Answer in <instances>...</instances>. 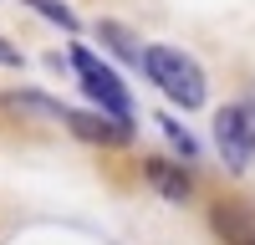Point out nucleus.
I'll use <instances>...</instances> for the list:
<instances>
[{"label":"nucleus","mask_w":255,"mask_h":245,"mask_svg":"<svg viewBox=\"0 0 255 245\" xmlns=\"http://www.w3.org/2000/svg\"><path fill=\"white\" fill-rule=\"evenodd\" d=\"M0 67H20V51L10 46V41H5V36H0Z\"/></svg>","instance_id":"nucleus-10"},{"label":"nucleus","mask_w":255,"mask_h":245,"mask_svg":"<svg viewBox=\"0 0 255 245\" xmlns=\"http://www.w3.org/2000/svg\"><path fill=\"white\" fill-rule=\"evenodd\" d=\"M158 128L168 133V143H174V148H179L184 158H194V153H199V143H194V138H189V133L179 128V122H174V118H158Z\"/></svg>","instance_id":"nucleus-9"},{"label":"nucleus","mask_w":255,"mask_h":245,"mask_svg":"<svg viewBox=\"0 0 255 245\" xmlns=\"http://www.w3.org/2000/svg\"><path fill=\"white\" fill-rule=\"evenodd\" d=\"M97 36L108 41V46H113L123 61H133V67L143 61V41H138L133 31H128V26H118V20H102V26H97Z\"/></svg>","instance_id":"nucleus-7"},{"label":"nucleus","mask_w":255,"mask_h":245,"mask_svg":"<svg viewBox=\"0 0 255 245\" xmlns=\"http://www.w3.org/2000/svg\"><path fill=\"white\" fill-rule=\"evenodd\" d=\"M61 122L87 138V143H102V148H123V143H133V122H123L113 113H77V108H61Z\"/></svg>","instance_id":"nucleus-4"},{"label":"nucleus","mask_w":255,"mask_h":245,"mask_svg":"<svg viewBox=\"0 0 255 245\" xmlns=\"http://www.w3.org/2000/svg\"><path fill=\"white\" fill-rule=\"evenodd\" d=\"M209 225H215V235L225 245H255V215L235 199H220L215 210H209Z\"/></svg>","instance_id":"nucleus-5"},{"label":"nucleus","mask_w":255,"mask_h":245,"mask_svg":"<svg viewBox=\"0 0 255 245\" xmlns=\"http://www.w3.org/2000/svg\"><path fill=\"white\" fill-rule=\"evenodd\" d=\"M72 67H77V82H82V92H87L102 113H113L123 122H133V97H128L123 87V77L108 67V61H97L87 46H72Z\"/></svg>","instance_id":"nucleus-2"},{"label":"nucleus","mask_w":255,"mask_h":245,"mask_svg":"<svg viewBox=\"0 0 255 245\" xmlns=\"http://www.w3.org/2000/svg\"><path fill=\"white\" fill-rule=\"evenodd\" d=\"M143 174H148V184H153L163 199H174V204H184L189 194H194V179H189L179 163H168V158H143Z\"/></svg>","instance_id":"nucleus-6"},{"label":"nucleus","mask_w":255,"mask_h":245,"mask_svg":"<svg viewBox=\"0 0 255 245\" xmlns=\"http://www.w3.org/2000/svg\"><path fill=\"white\" fill-rule=\"evenodd\" d=\"M26 5L36 15H46L51 26H61V31H82V20H77V10L67 5V0H26Z\"/></svg>","instance_id":"nucleus-8"},{"label":"nucleus","mask_w":255,"mask_h":245,"mask_svg":"<svg viewBox=\"0 0 255 245\" xmlns=\"http://www.w3.org/2000/svg\"><path fill=\"white\" fill-rule=\"evenodd\" d=\"M215 138H220V153L235 174H245L255 163V102H230L215 118Z\"/></svg>","instance_id":"nucleus-3"},{"label":"nucleus","mask_w":255,"mask_h":245,"mask_svg":"<svg viewBox=\"0 0 255 245\" xmlns=\"http://www.w3.org/2000/svg\"><path fill=\"white\" fill-rule=\"evenodd\" d=\"M138 67L148 72V82H153L168 102H179L184 113L204 108L209 82H204V67H199L189 51H179V46H143V61H138Z\"/></svg>","instance_id":"nucleus-1"}]
</instances>
